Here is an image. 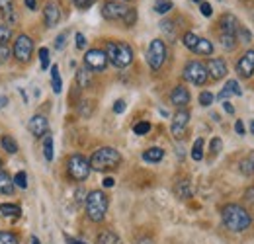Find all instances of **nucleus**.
Listing matches in <instances>:
<instances>
[{
	"mask_svg": "<svg viewBox=\"0 0 254 244\" xmlns=\"http://www.w3.org/2000/svg\"><path fill=\"white\" fill-rule=\"evenodd\" d=\"M120 164H122V154H120V151H116L114 147H102L90 158V168L96 170V172L116 170Z\"/></svg>",
	"mask_w": 254,
	"mask_h": 244,
	"instance_id": "7ed1b4c3",
	"label": "nucleus"
},
{
	"mask_svg": "<svg viewBox=\"0 0 254 244\" xmlns=\"http://www.w3.org/2000/svg\"><path fill=\"white\" fill-rule=\"evenodd\" d=\"M32 244H41V243H39V239H37V237H32Z\"/></svg>",
	"mask_w": 254,
	"mask_h": 244,
	"instance_id": "13d9d810",
	"label": "nucleus"
},
{
	"mask_svg": "<svg viewBox=\"0 0 254 244\" xmlns=\"http://www.w3.org/2000/svg\"><path fill=\"white\" fill-rule=\"evenodd\" d=\"M76 47L78 49H84L86 47V37L82 33H76Z\"/></svg>",
	"mask_w": 254,
	"mask_h": 244,
	"instance_id": "09e8293b",
	"label": "nucleus"
},
{
	"mask_svg": "<svg viewBox=\"0 0 254 244\" xmlns=\"http://www.w3.org/2000/svg\"><path fill=\"white\" fill-rule=\"evenodd\" d=\"M135 22H137V10L135 8H129V12L126 14V18H124V26L131 28V26H135Z\"/></svg>",
	"mask_w": 254,
	"mask_h": 244,
	"instance_id": "4c0bfd02",
	"label": "nucleus"
},
{
	"mask_svg": "<svg viewBox=\"0 0 254 244\" xmlns=\"http://www.w3.org/2000/svg\"><path fill=\"white\" fill-rule=\"evenodd\" d=\"M235 131H237V135H245V123L241 122V120L235 122Z\"/></svg>",
	"mask_w": 254,
	"mask_h": 244,
	"instance_id": "8fccbe9b",
	"label": "nucleus"
},
{
	"mask_svg": "<svg viewBox=\"0 0 254 244\" xmlns=\"http://www.w3.org/2000/svg\"><path fill=\"white\" fill-rule=\"evenodd\" d=\"M0 14L8 20V26L16 22V10H14V0H0Z\"/></svg>",
	"mask_w": 254,
	"mask_h": 244,
	"instance_id": "6ab92c4d",
	"label": "nucleus"
},
{
	"mask_svg": "<svg viewBox=\"0 0 254 244\" xmlns=\"http://www.w3.org/2000/svg\"><path fill=\"white\" fill-rule=\"evenodd\" d=\"M151 131V123L149 122H139L133 125V133L135 135H147Z\"/></svg>",
	"mask_w": 254,
	"mask_h": 244,
	"instance_id": "c9c22d12",
	"label": "nucleus"
},
{
	"mask_svg": "<svg viewBox=\"0 0 254 244\" xmlns=\"http://www.w3.org/2000/svg\"><path fill=\"white\" fill-rule=\"evenodd\" d=\"M239 28H241V24H239V20L233 14H223L221 18H219V30H221V33L237 35Z\"/></svg>",
	"mask_w": 254,
	"mask_h": 244,
	"instance_id": "a211bd4d",
	"label": "nucleus"
},
{
	"mask_svg": "<svg viewBox=\"0 0 254 244\" xmlns=\"http://www.w3.org/2000/svg\"><path fill=\"white\" fill-rule=\"evenodd\" d=\"M43 20H45V26L47 28H55L61 20V8L57 2H47L45 10H43Z\"/></svg>",
	"mask_w": 254,
	"mask_h": 244,
	"instance_id": "2eb2a0df",
	"label": "nucleus"
},
{
	"mask_svg": "<svg viewBox=\"0 0 254 244\" xmlns=\"http://www.w3.org/2000/svg\"><path fill=\"white\" fill-rule=\"evenodd\" d=\"M51 84H53V92L55 94H61V90H63V80H61V74H59V66L57 64L51 66Z\"/></svg>",
	"mask_w": 254,
	"mask_h": 244,
	"instance_id": "c756f323",
	"label": "nucleus"
},
{
	"mask_svg": "<svg viewBox=\"0 0 254 244\" xmlns=\"http://www.w3.org/2000/svg\"><path fill=\"white\" fill-rule=\"evenodd\" d=\"M0 145H2V149L6 151L8 154H16L18 153V143L14 141V137L12 135H2V139H0Z\"/></svg>",
	"mask_w": 254,
	"mask_h": 244,
	"instance_id": "cd10ccee",
	"label": "nucleus"
},
{
	"mask_svg": "<svg viewBox=\"0 0 254 244\" xmlns=\"http://www.w3.org/2000/svg\"><path fill=\"white\" fill-rule=\"evenodd\" d=\"M12 39V28L8 24H0V45H6Z\"/></svg>",
	"mask_w": 254,
	"mask_h": 244,
	"instance_id": "72a5a7b5",
	"label": "nucleus"
},
{
	"mask_svg": "<svg viewBox=\"0 0 254 244\" xmlns=\"http://www.w3.org/2000/svg\"><path fill=\"white\" fill-rule=\"evenodd\" d=\"M64 39H66V31H63V33H59V35H57V39H55V49H63Z\"/></svg>",
	"mask_w": 254,
	"mask_h": 244,
	"instance_id": "49530a36",
	"label": "nucleus"
},
{
	"mask_svg": "<svg viewBox=\"0 0 254 244\" xmlns=\"http://www.w3.org/2000/svg\"><path fill=\"white\" fill-rule=\"evenodd\" d=\"M96 244H122V239L114 231H102L96 237Z\"/></svg>",
	"mask_w": 254,
	"mask_h": 244,
	"instance_id": "4be33fe9",
	"label": "nucleus"
},
{
	"mask_svg": "<svg viewBox=\"0 0 254 244\" xmlns=\"http://www.w3.org/2000/svg\"><path fill=\"white\" fill-rule=\"evenodd\" d=\"M30 131L35 137H45L49 133V122L45 120V116H33L30 120Z\"/></svg>",
	"mask_w": 254,
	"mask_h": 244,
	"instance_id": "f3484780",
	"label": "nucleus"
},
{
	"mask_svg": "<svg viewBox=\"0 0 254 244\" xmlns=\"http://www.w3.org/2000/svg\"><path fill=\"white\" fill-rule=\"evenodd\" d=\"M104 187H114V183H116V180H114V178H110V176H108V178H104Z\"/></svg>",
	"mask_w": 254,
	"mask_h": 244,
	"instance_id": "5fc2aeb1",
	"label": "nucleus"
},
{
	"mask_svg": "<svg viewBox=\"0 0 254 244\" xmlns=\"http://www.w3.org/2000/svg\"><path fill=\"white\" fill-rule=\"evenodd\" d=\"M26 6L28 10H35V0H26Z\"/></svg>",
	"mask_w": 254,
	"mask_h": 244,
	"instance_id": "4d7b16f0",
	"label": "nucleus"
},
{
	"mask_svg": "<svg viewBox=\"0 0 254 244\" xmlns=\"http://www.w3.org/2000/svg\"><path fill=\"white\" fill-rule=\"evenodd\" d=\"M12 180H14V185H18V187H22V189H26V187H28V174H26L24 170L16 172V176H14Z\"/></svg>",
	"mask_w": 254,
	"mask_h": 244,
	"instance_id": "f704fd0d",
	"label": "nucleus"
},
{
	"mask_svg": "<svg viewBox=\"0 0 254 244\" xmlns=\"http://www.w3.org/2000/svg\"><path fill=\"white\" fill-rule=\"evenodd\" d=\"M219 41H221V47L225 51H233L239 43V37L231 35V33H219Z\"/></svg>",
	"mask_w": 254,
	"mask_h": 244,
	"instance_id": "b1692460",
	"label": "nucleus"
},
{
	"mask_svg": "<svg viewBox=\"0 0 254 244\" xmlns=\"http://www.w3.org/2000/svg\"><path fill=\"white\" fill-rule=\"evenodd\" d=\"M12 55L18 59L20 62H28L33 55V41L32 37L28 35H18V39L14 41V49H12Z\"/></svg>",
	"mask_w": 254,
	"mask_h": 244,
	"instance_id": "9d476101",
	"label": "nucleus"
},
{
	"mask_svg": "<svg viewBox=\"0 0 254 244\" xmlns=\"http://www.w3.org/2000/svg\"><path fill=\"white\" fill-rule=\"evenodd\" d=\"M223 108H225V112H227L229 116H233V114H235V108H233V104H231V102H227V100H225V102H223Z\"/></svg>",
	"mask_w": 254,
	"mask_h": 244,
	"instance_id": "603ef678",
	"label": "nucleus"
},
{
	"mask_svg": "<svg viewBox=\"0 0 254 244\" xmlns=\"http://www.w3.org/2000/svg\"><path fill=\"white\" fill-rule=\"evenodd\" d=\"M251 133H253V135H254V120H253V122H251Z\"/></svg>",
	"mask_w": 254,
	"mask_h": 244,
	"instance_id": "bf43d9fd",
	"label": "nucleus"
},
{
	"mask_svg": "<svg viewBox=\"0 0 254 244\" xmlns=\"http://www.w3.org/2000/svg\"><path fill=\"white\" fill-rule=\"evenodd\" d=\"M20 239L16 233H10V231H0V244H18Z\"/></svg>",
	"mask_w": 254,
	"mask_h": 244,
	"instance_id": "473e14b6",
	"label": "nucleus"
},
{
	"mask_svg": "<svg viewBox=\"0 0 254 244\" xmlns=\"http://www.w3.org/2000/svg\"><path fill=\"white\" fill-rule=\"evenodd\" d=\"M170 102H172V106L184 110V108L190 104V92H188V88H184V86H176L174 90L170 92Z\"/></svg>",
	"mask_w": 254,
	"mask_h": 244,
	"instance_id": "dca6fc26",
	"label": "nucleus"
},
{
	"mask_svg": "<svg viewBox=\"0 0 254 244\" xmlns=\"http://www.w3.org/2000/svg\"><path fill=\"white\" fill-rule=\"evenodd\" d=\"M221 219L225 229H229L231 233H245L247 229H251L253 225V217L251 213L239 205V203H229L221 209Z\"/></svg>",
	"mask_w": 254,
	"mask_h": 244,
	"instance_id": "f257e3e1",
	"label": "nucleus"
},
{
	"mask_svg": "<svg viewBox=\"0 0 254 244\" xmlns=\"http://www.w3.org/2000/svg\"><path fill=\"white\" fill-rule=\"evenodd\" d=\"M182 76H184V80H188V82L195 84V86H203V84L207 82V78H209L205 64H203V62H199V61L186 62Z\"/></svg>",
	"mask_w": 254,
	"mask_h": 244,
	"instance_id": "0eeeda50",
	"label": "nucleus"
},
{
	"mask_svg": "<svg viewBox=\"0 0 254 244\" xmlns=\"http://www.w3.org/2000/svg\"><path fill=\"white\" fill-rule=\"evenodd\" d=\"M0 213L4 215V217L18 219V217L22 215V209H20V205H16V203H2V205H0Z\"/></svg>",
	"mask_w": 254,
	"mask_h": 244,
	"instance_id": "393cba45",
	"label": "nucleus"
},
{
	"mask_svg": "<svg viewBox=\"0 0 254 244\" xmlns=\"http://www.w3.org/2000/svg\"><path fill=\"white\" fill-rule=\"evenodd\" d=\"M39 61H41V68H49V49L47 47H41L39 49Z\"/></svg>",
	"mask_w": 254,
	"mask_h": 244,
	"instance_id": "ea45409f",
	"label": "nucleus"
},
{
	"mask_svg": "<svg viewBox=\"0 0 254 244\" xmlns=\"http://www.w3.org/2000/svg\"><path fill=\"white\" fill-rule=\"evenodd\" d=\"M213 100H215V96H213L211 92L205 90V92H201V94H199V104H201L203 108H209V106L213 104Z\"/></svg>",
	"mask_w": 254,
	"mask_h": 244,
	"instance_id": "58836bf2",
	"label": "nucleus"
},
{
	"mask_svg": "<svg viewBox=\"0 0 254 244\" xmlns=\"http://www.w3.org/2000/svg\"><path fill=\"white\" fill-rule=\"evenodd\" d=\"M66 170L70 174L72 180L76 182H84L88 176H90V160H86L82 154H72L66 162Z\"/></svg>",
	"mask_w": 254,
	"mask_h": 244,
	"instance_id": "39448f33",
	"label": "nucleus"
},
{
	"mask_svg": "<svg viewBox=\"0 0 254 244\" xmlns=\"http://www.w3.org/2000/svg\"><path fill=\"white\" fill-rule=\"evenodd\" d=\"M104 53L108 57V62L118 68H126L133 62V49L126 41H108Z\"/></svg>",
	"mask_w": 254,
	"mask_h": 244,
	"instance_id": "f03ea898",
	"label": "nucleus"
},
{
	"mask_svg": "<svg viewBox=\"0 0 254 244\" xmlns=\"http://www.w3.org/2000/svg\"><path fill=\"white\" fill-rule=\"evenodd\" d=\"M191 158L195 162H199L203 158V139H195V143L191 147Z\"/></svg>",
	"mask_w": 254,
	"mask_h": 244,
	"instance_id": "2f4dec72",
	"label": "nucleus"
},
{
	"mask_svg": "<svg viewBox=\"0 0 254 244\" xmlns=\"http://www.w3.org/2000/svg\"><path fill=\"white\" fill-rule=\"evenodd\" d=\"M166 61V45L162 39H153L147 49V62L153 70H159Z\"/></svg>",
	"mask_w": 254,
	"mask_h": 244,
	"instance_id": "6e6552de",
	"label": "nucleus"
},
{
	"mask_svg": "<svg viewBox=\"0 0 254 244\" xmlns=\"http://www.w3.org/2000/svg\"><path fill=\"white\" fill-rule=\"evenodd\" d=\"M162 158H164V151L160 147H151L143 153V160H147V162H160Z\"/></svg>",
	"mask_w": 254,
	"mask_h": 244,
	"instance_id": "5701e85b",
	"label": "nucleus"
},
{
	"mask_svg": "<svg viewBox=\"0 0 254 244\" xmlns=\"http://www.w3.org/2000/svg\"><path fill=\"white\" fill-rule=\"evenodd\" d=\"M174 191H176V195H178L180 199H188V197H191V187H190V182H188V180H180V182L176 183V187H174Z\"/></svg>",
	"mask_w": 254,
	"mask_h": 244,
	"instance_id": "c85d7f7f",
	"label": "nucleus"
},
{
	"mask_svg": "<svg viewBox=\"0 0 254 244\" xmlns=\"http://www.w3.org/2000/svg\"><path fill=\"white\" fill-rule=\"evenodd\" d=\"M135 244H155V241H153L151 237H141V239H137Z\"/></svg>",
	"mask_w": 254,
	"mask_h": 244,
	"instance_id": "864d4df0",
	"label": "nucleus"
},
{
	"mask_svg": "<svg viewBox=\"0 0 254 244\" xmlns=\"http://www.w3.org/2000/svg\"><path fill=\"white\" fill-rule=\"evenodd\" d=\"M6 106H8V98L6 96H0V110L6 108Z\"/></svg>",
	"mask_w": 254,
	"mask_h": 244,
	"instance_id": "6e6d98bb",
	"label": "nucleus"
},
{
	"mask_svg": "<svg viewBox=\"0 0 254 244\" xmlns=\"http://www.w3.org/2000/svg\"><path fill=\"white\" fill-rule=\"evenodd\" d=\"M127 12H129V8L122 0H108L102 6V16L110 22H124Z\"/></svg>",
	"mask_w": 254,
	"mask_h": 244,
	"instance_id": "1a4fd4ad",
	"label": "nucleus"
},
{
	"mask_svg": "<svg viewBox=\"0 0 254 244\" xmlns=\"http://www.w3.org/2000/svg\"><path fill=\"white\" fill-rule=\"evenodd\" d=\"M233 94H235V96H241L243 90H241V86H239L237 80H227L225 88L217 94V98H219V100H225V98H229V96H233Z\"/></svg>",
	"mask_w": 254,
	"mask_h": 244,
	"instance_id": "412c9836",
	"label": "nucleus"
},
{
	"mask_svg": "<svg viewBox=\"0 0 254 244\" xmlns=\"http://www.w3.org/2000/svg\"><path fill=\"white\" fill-rule=\"evenodd\" d=\"M193 2H197V4H201V2H203V0H193Z\"/></svg>",
	"mask_w": 254,
	"mask_h": 244,
	"instance_id": "680f3d73",
	"label": "nucleus"
},
{
	"mask_svg": "<svg viewBox=\"0 0 254 244\" xmlns=\"http://www.w3.org/2000/svg\"><path fill=\"white\" fill-rule=\"evenodd\" d=\"M205 68H207V74L213 78V80H221V78H225L227 76V62L223 61V59H209L207 61V64H205Z\"/></svg>",
	"mask_w": 254,
	"mask_h": 244,
	"instance_id": "4468645a",
	"label": "nucleus"
},
{
	"mask_svg": "<svg viewBox=\"0 0 254 244\" xmlns=\"http://www.w3.org/2000/svg\"><path fill=\"white\" fill-rule=\"evenodd\" d=\"M170 10H172V2H170V0H157V4H155V12L166 14V12H170Z\"/></svg>",
	"mask_w": 254,
	"mask_h": 244,
	"instance_id": "e433bc0d",
	"label": "nucleus"
},
{
	"mask_svg": "<svg viewBox=\"0 0 254 244\" xmlns=\"http://www.w3.org/2000/svg\"><path fill=\"white\" fill-rule=\"evenodd\" d=\"M43 154H45V160H53V137L47 133L45 139H43Z\"/></svg>",
	"mask_w": 254,
	"mask_h": 244,
	"instance_id": "7c9ffc66",
	"label": "nucleus"
},
{
	"mask_svg": "<svg viewBox=\"0 0 254 244\" xmlns=\"http://www.w3.org/2000/svg\"><path fill=\"white\" fill-rule=\"evenodd\" d=\"M14 180H12V176L8 174V172H4V170H0V193H4V195H12L14 193Z\"/></svg>",
	"mask_w": 254,
	"mask_h": 244,
	"instance_id": "aec40b11",
	"label": "nucleus"
},
{
	"mask_svg": "<svg viewBox=\"0 0 254 244\" xmlns=\"http://www.w3.org/2000/svg\"><path fill=\"white\" fill-rule=\"evenodd\" d=\"M188 122H190V112H188V110H178V112L174 114L170 129H172V135H174L176 139H182V137H184Z\"/></svg>",
	"mask_w": 254,
	"mask_h": 244,
	"instance_id": "f8f14e48",
	"label": "nucleus"
},
{
	"mask_svg": "<svg viewBox=\"0 0 254 244\" xmlns=\"http://www.w3.org/2000/svg\"><path fill=\"white\" fill-rule=\"evenodd\" d=\"M108 66V57L102 49H90L84 55V68H88L90 72H102Z\"/></svg>",
	"mask_w": 254,
	"mask_h": 244,
	"instance_id": "9b49d317",
	"label": "nucleus"
},
{
	"mask_svg": "<svg viewBox=\"0 0 254 244\" xmlns=\"http://www.w3.org/2000/svg\"><path fill=\"white\" fill-rule=\"evenodd\" d=\"M94 2H96V0H72V4H74L76 8H80V10H86V8H90Z\"/></svg>",
	"mask_w": 254,
	"mask_h": 244,
	"instance_id": "37998d69",
	"label": "nucleus"
},
{
	"mask_svg": "<svg viewBox=\"0 0 254 244\" xmlns=\"http://www.w3.org/2000/svg\"><path fill=\"white\" fill-rule=\"evenodd\" d=\"M10 57H12V49L8 45H0V64L2 62H8Z\"/></svg>",
	"mask_w": 254,
	"mask_h": 244,
	"instance_id": "a19ab883",
	"label": "nucleus"
},
{
	"mask_svg": "<svg viewBox=\"0 0 254 244\" xmlns=\"http://www.w3.org/2000/svg\"><path fill=\"white\" fill-rule=\"evenodd\" d=\"M223 149V141L219 137H215V139H211V153L213 154H219Z\"/></svg>",
	"mask_w": 254,
	"mask_h": 244,
	"instance_id": "79ce46f5",
	"label": "nucleus"
},
{
	"mask_svg": "<svg viewBox=\"0 0 254 244\" xmlns=\"http://www.w3.org/2000/svg\"><path fill=\"white\" fill-rule=\"evenodd\" d=\"M199 10H201V14H203L205 18H209V16L213 14V8H211V4H207V2H201V4H199Z\"/></svg>",
	"mask_w": 254,
	"mask_h": 244,
	"instance_id": "a18cd8bd",
	"label": "nucleus"
},
{
	"mask_svg": "<svg viewBox=\"0 0 254 244\" xmlns=\"http://www.w3.org/2000/svg\"><path fill=\"white\" fill-rule=\"evenodd\" d=\"M90 80H92V72H90L88 68H78V70H76V84H78L80 88H88Z\"/></svg>",
	"mask_w": 254,
	"mask_h": 244,
	"instance_id": "bb28decb",
	"label": "nucleus"
},
{
	"mask_svg": "<svg viewBox=\"0 0 254 244\" xmlns=\"http://www.w3.org/2000/svg\"><path fill=\"white\" fill-rule=\"evenodd\" d=\"M84 205H86V215H88V219L94 221V223H102V221L106 219L110 201H108V195H106L102 189H92V191L86 195Z\"/></svg>",
	"mask_w": 254,
	"mask_h": 244,
	"instance_id": "20e7f679",
	"label": "nucleus"
},
{
	"mask_svg": "<svg viewBox=\"0 0 254 244\" xmlns=\"http://www.w3.org/2000/svg\"><path fill=\"white\" fill-rule=\"evenodd\" d=\"M245 199H247L249 203H253V205H254V187H249V189L245 191Z\"/></svg>",
	"mask_w": 254,
	"mask_h": 244,
	"instance_id": "3c124183",
	"label": "nucleus"
},
{
	"mask_svg": "<svg viewBox=\"0 0 254 244\" xmlns=\"http://www.w3.org/2000/svg\"><path fill=\"white\" fill-rule=\"evenodd\" d=\"M182 43L190 49L191 53H195V55H201V57H209V55H213V43H211L209 39H205V37H199V35L191 33V31L184 33Z\"/></svg>",
	"mask_w": 254,
	"mask_h": 244,
	"instance_id": "423d86ee",
	"label": "nucleus"
},
{
	"mask_svg": "<svg viewBox=\"0 0 254 244\" xmlns=\"http://www.w3.org/2000/svg\"><path fill=\"white\" fill-rule=\"evenodd\" d=\"M237 37H241L243 41H247V43H249V41H251V37H253V33H251L249 30H245V28L241 26V28H239V31H237Z\"/></svg>",
	"mask_w": 254,
	"mask_h": 244,
	"instance_id": "c03bdc74",
	"label": "nucleus"
},
{
	"mask_svg": "<svg viewBox=\"0 0 254 244\" xmlns=\"http://www.w3.org/2000/svg\"><path fill=\"white\" fill-rule=\"evenodd\" d=\"M68 244H84V243H80V241H70Z\"/></svg>",
	"mask_w": 254,
	"mask_h": 244,
	"instance_id": "052dcab7",
	"label": "nucleus"
},
{
	"mask_svg": "<svg viewBox=\"0 0 254 244\" xmlns=\"http://www.w3.org/2000/svg\"><path fill=\"white\" fill-rule=\"evenodd\" d=\"M0 170H2V160H0Z\"/></svg>",
	"mask_w": 254,
	"mask_h": 244,
	"instance_id": "e2e57ef3",
	"label": "nucleus"
},
{
	"mask_svg": "<svg viewBox=\"0 0 254 244\" xmlns=\"http://www.w3.org/2000/svg\"><path fill=\"white\" fill-rule=\"evenodd\" d=\"M114 112H116V114H124V112H126V102H124V100H118V102L114 104Z\"/></svg>",
	"mask_w": 254,
	"mask_h": 244,
	"instance_id": "de8ad7c7",
	"label": "nucleus"
},
{
	"mask_svg": "<svg viewBox=\"0 0 254 244\" xmlns=\"http://www.w3.org/2000/svg\"><path fill=\"white\" fill-rule=\"evenodd\" d=\"M239 166H241V172H243L245 176H253L254 174V151L249 153V156H245Z\"/></svg>",
	"mask_w": 254,
	"mask_h": 244,
	"instance_id": "a878e982",
	"label": "nucleus"
},
{
	"mask_svg": "<svg viewBox=\"0 0 254 244\" xmlns=\"http://www.w3.org/2000/svg\"><path fill=\"white\" fill-rule=\"evenodd\" d=\"M237 72L243 76V78H251L254 74V51L249 49L241 59L237 62Z\"/></svg>",
	"mask_w": 254,
	"mask_h": 244,
	"instance_id": "ddd939ff",
	"label": "nucleus"
}]
</instances>
